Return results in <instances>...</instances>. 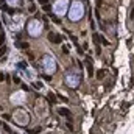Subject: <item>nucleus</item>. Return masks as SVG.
Masks as SVG:
<instances>
[{
  "label": "nucleus",
  "mask_w": 134,
  "mask_h": 134,
  "mask_svg": "<svg viewBox=\"0 0 134 134\" xmlns=\"http://www.w3.org/2000/svg\"><path fill=\"white\" fill-rule=\"evenodd\" d=\"M25 66H27V63H20V64H19V69H27Z\"/></svg>",
  "instance_id": "a211bd4d"
},
{
  "label": "nucleus",
  "mask_w": 134,
  "mask_h": 134,
  "mask_svg": "<svg viewBox=\"0 0 134 134\" xmlns=\"http://www.w3.org/2000/svg\"><path fill=\"white\" fill-rule=\"evenodd\" d=\"M3 78H5V75H3V73H0V81H3Z\"/></svg>",
  "instance_id": "412c9836"
},
{
  "label": "nucleus",
  "mask_w": 134,
  "mask_h": 134,
  "mask_svg": "<svg viewBox=\"0 0 134 134\" xmlns=\"http://www.w3.org/2000/svg\"><path fill=\"white\" fill-rule=\"evenodd\" d=\"M13 119H14V122L17 123V125H20V126H25L28 122H30V117H28V114L25 112V111H22V109H17L14 114H13Z\"/></svg>",
  "instance_id": "20e7f679"
},
{
  "label": "nucleus",
  "mask_w": 134,
  "mask_h": 134,
  "mask_svg": "<svg viewBox=\"0 0 134 134\" xmlns=\"http://www.w3.org/2000/svg\"><path fill=\"white\" fill-rule=\"evenodd\" d=\"M48 98H50V101H51V103H56V98H55V95H53V94H48Z\"/></svg>",
  "instance_id": "4468645a"
},
{
  "label": "nucleus",
  "mask_w": 134,
  "mask_h": 134,
  "mask_svg": "<svg viewBox=\"0 0 134 134\" xmlns=\"http://www.w3.org/2000/svg\"><path fill=\"white\" fill-rule=\"evenodd\" d=\"M131 19H133V20H134V9H133V11H131Z\"/></svg>",
  "instance_id": "4be33fe9"
},
{
  "label": "nucleus",
  "mask_w": 134,
  "mask_h": 134,
  "mask_svg": "<svg viewBox=\"0 0 134 134\" xmlns=\"http://www.w3.org/2000/svg\"><path fill=\"white\" fill-rule=\"evenodd\" d=\"M6 2H8L9 5H14V6H16V5H19V0H6Z\"/></svg>",
  "instance_id": "2eb2a0df"
},
{
  "label": "nucleus",
  "mask_w": 134,
  "mask_h": 134,
  "mask_svg": "<svg viewBox=\"0 0 134 134\" xmlns=\"http://www.w3.org/2000/svg\"><path fill=\"white\" fill-rule=\"evenodd\" d=\"M66 83H67V86H70V87H77L78 84H80V75L78 73H69L66 77Z\"/></svg>",
  "instance_id": "423d86ee"
},
{
  "label": "nucleus",
  "mask_w": 134,
  "mask_h": 134,
  "mask_svg": "<svg viewBox=\"0 0 134 134\" xmlns=\"http://www.w3.org/2000/svg\"><path fill=\"white\" fill-rule=\"evenodd\" d=\"M100 39H101V44H103V45H109V42H108V39H106V38H103V36H101Z\"/></svg>",
  "instance_id": "dca6fc26"
},
{
  "label": "nucleus",
  "mask_w": 134,
  "mask_h": 134,
  "mask_svg": "<svg viewBox=\"0 0 134 134\" xmlns=\"http://www.w3.org/2000/svg\"><path fill=\"white\" fill-rule=\"evenodd\" d=\"M3 41H5V36L2 34V36H0V44H3Z\"/></svg>",
  "instance_id": "aec40b11"
},
{
  "label": "nucleus",
  "mask_w": 134,
  "mask_h": 134,
  "mask_svg": "<svg viewBox=\"0 0 134 134\" xmlns=\"http://www.w3.org/2000/svg\"><path fill=\"white\" fill-rule=\"evenodd\" d=\"M24 100H25V94H24V92H17V94H14V95H11V101H13L14 104L22 103Z\"/></svg>",
  "instance_id": "0eeeda50"
},
{
  "label": "nucleus",
  "mask_w": 134,
  "mask_h": 134,
  "mask_svg": "<svg viewBox=\"0 0 134 134\" xmlns=\"http://www.w3.org/2000/svg\"><path fill=\"white\" fill-rule=\"evenodd\" d=\"M42 67H44V70L47 72L48 75H51L56 70V61H55V58L51 56V55H45L44 59H42Z\"/></svg>",
  "instance_id": "f03ea898"
},
{
  "label": "nucleus",
  "mask_w": 134,
  "mask_h": 134,
  "mask_svg": "<svg viewBox=\"0 0 134 134\" xmlns=\"http://www.w3.org/2000/svg\"><path fill=\"white\" fill-rule=\"evenodd\" d=\"M106 73H108V69H101V70H98L97 72V80H103Z\"/></svg>",
  "instance_id": "9d476101"
},
{
  "label": "nucleus",
  "mask_w": 134,
  "mask_h": 134,
  "mask_svg": "<svg viewBox=\"0 0 134 134\" xmlns=\"http://www.w3.org/2000/svg\"><path fill=\"white\" fill-rule=\"evenodd\" d=\"M42 33V22L38 20V19H33V20L28 22V34L38 38L39 34Z\"/></svg>",
  "instance_id": "7ed1b4c3"
},
{
  "label": "nucleus",
  "mask_w": 134,
  "mask_h": 134,
  "mask_svg": "<svg viewBox=\"0 0 134 134\" xmlns=\"http://www.w3.org/2000/svg\"><path fill=\"white\" fill-rule=\"evenodd\" d=\"M5 51H6V47H2V48H0V56H3V53H5Z\"/></svg>",
  "instance_id": "f3484780"
},
{
  "label": "nucleus",
  "mask_w": 134,
  "mask_h": 134,
  "mask_svg": "<svg viewBox=\"0 0 134 134\" xmlns=\"http://www.w3.org/2000/svg\"><path fill=\"white\" fill-rule=\"evenodd\" d=\"M83 14H84L83 3H81V2H73V3H72L70 9H69V17H70V20H73V22L80 20V19L83 17Z\"/></svg>",
  "instance_id": "f257e3e1"
},
{
  "label": "nucleus",
  "mask_w": 134,
  "mask_h": 134,
  "mask_svg": "<svg viewBox=\"0 0 134 134\" xmlns=\"http://www.w3.org/2000/svg\"><path fill=\"white\" fill-rule=\"evenodd\" d=\"M87 63H89V61H87ZM87 73H89V77H92L94 75V69H92V64H87Z\"/></svg>",
  "instance_id": "f8f14e48"
},
{
  "label": "nucleus",
  "mask_w": 134,
  "mask_h": 134,
  "mask_svg": "<svg viewBox=\"0 0 134 134\" xmlns=\"http://www.w3.org/2000/svg\"><path fill=\"white\" fill-rule=\"evenodd\" d=\"M67 6H69V0H56L53 3V13L56 16H64L67 11Z\"/></svg>",
  "instance_id": "39448f33"
},
{
  "label": "nucleus",
  "mask_w": 134,
  "mask_h": 134,
  "mask_svg": "<svg viewBox=\"0 0 134 134\" xmlns=\"http://www.w3.org/2000/svg\"><path fill=\"white\" fill-rule=\"evenodd\" d=\"M48 41L53 42V44H61L63 42V38L59 34H55V33H48Z\"/></svg>",
  "instance_id": "6e6552de"
},
{
  "label": "nucleus",
  "mask_w": 134,
  "mask_h": 134,
  "mask_svg": "<svg viewBox=\"0 0 134 134\" xmlns=\"http://www.w3.org/2000/svg\"><path fill=\"white\" fill-rule=\"evenodd\" d=\"M36 11V6H30V13H34Z\"/></svg>",
  "instance_id": "6ab92c4d"
},
{
  "label": "nucleus",
  "mask_w": 134,
  "mask_h": 134,
  "mask_svg": "<svg viewBox=\"0 0 134 134\" xmlns=\"http://www.w3.org/2000/svg\"><path fill=\"white\" fill-rule=\"evenodd\" d=\"M16 45H17L19 48H28V42H22V41H19V42H16Z\"/></svg>",
  "instance_id": "9b49d317"
},
{
  "label": "nucleus",
  "mask_w": 134,
  "mask_h": 134,
  "mask_svg": "<svg viewBox=\"0 0 134 134\" xmlns=\"http://www.w3.org/2000/svg\"><path fill=\"white\" fill-rule=\"evenodd\" d=\"M0 111H2V106H0Z\"/></svg>",
  "instance_id": "5701e85b"
},
{
  "label": "nucleus",
  "mask_w": 134,
  "mask_h": 134,
  "mask_svg": "<svg viewBox=\"0 0 134 134\" xmlns=\"http://www.w3.org/2000/svg\"><path fill=\"white\" fill-rule=\"evenodd\" d=\"M58 114H59V115H64V117H72V112L67 108H58Z\"/></svg>",
  "instance_id": "1a4fd4ad"
},
{
  "label": "nucleus",
  "mask_w": 134,
  "mask_h": 134,
  "mask_svg": "<svg viewBox=\"0 0 134 134\" xmlns=\"http://www.w3.org/2000/svg\"><path fill=\"white\" fill-rule=\"evenodd\" d=\"M41 129H42L41 126H38V128H33V129H30V133H31V134H38V133H41Z\"/></svg>",
  "instance_id": "ddd939ff"
}]
</instances>
